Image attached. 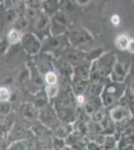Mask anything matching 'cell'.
Listing matches in <instances>:
<instances>
[{
    "label": "cell",
    "instance_id": "cell-1",
    "mask_svg": "<svg viewBox=\"0 0 134 150\" xmlns=\"http://www.w3.org/2000/svg\"><path fill=\"white\" fill-rule=\"evenodd\" d=\"M25 45L27 46V50H31V51H37L38 48V43L32 36H27L25 39Z\"/></svg>",
    "mask_w": 134,
    "mask_h": 150
},
{
    "label": "cell",
    "instance_id": "cell-2",
    "mask_svg": "<svg viewBox=\"0 0 134 150\" xmlns=\"http://www.w3.org/2000/svg\"><path fill=\"white\" fill-rule=\"evenodd\" d=\"M117 46L121 49H124V48H127L130 41H129L128 37L125 35H120L119 37L117 38Z\"/></svg>",
    "mask_w": 134,
    "mask_h": 150
},
{
    "label": "cell",
    "instance_id": "cell-3",
    "mask_svg": "<svg viewBox=\"0 0 134 150\" xmlns=\"http://www.w3.org/2000/svg\"><path fill=\"white\" fill-rule=\"evenodd\" d=\"M20 39V32L16 29H13L12 31H10L9 33V40L12 43H16L17 41Z\"/></svg>",
    "mask_w": 134,
    "mask_h": 150
},
{
    "label": "cell",
    "instance_id": "cell-4",
    "mask_svg": "<svg viewBox=\"0 0 134 150\" xmlns=\"http://www.w3.org/2000/svg\"><path fill=\"white\" fill-rule=\"evenodd\" d=\"M45 80L48 84H50V85H54L56 83V81H57V77H56V75L53 73V72H48L45 76Z\"/></svg>",
    "mask_w": 134,
    "mask_h": 150
},
{
    "label": "cell",
    "instance_id": "cell-5",
    "mask_svg": "<svg viewBox=\"0 0 134 150\" xmlns=\"http://www.w3.org/2000/svg\"><path fill=\"white\" fill-rule=\"evenodd\" d=\"M10 97V93L6 88H0V100L1 101H6L7 99Z\"/></svg>",
    "mask_w": 134,
    "mask_h": 150
},
{
    "label": "cell",
    "instance_id": "cell-6",
    "mask_svg": "<svg viewBox=\"0 0 134 150\" xmlns=\"http://www.w3.org/2000/svg\"><path fill=\"white\" fill-rule=\"evenodd\" d=\"M56 6H57V1L56 0H47V1L45 2V7L47 8V10L51 11L53 9L56 8Z\"/></svg>",
    "mask_w": 134,
    "mask_h": 150
},
{
    "label": "cell",
    "instance_id": "cell-7",
    "mask_svg": "<svg viewBox=\"0 0 134 150\" xmlns=\"http://www.w3.org/2000/svg\"><path fill=\"white\" fill-rule=\"evenodd\" d=\"M46 25V19H44V17H41L39 19V22H38V28L42 29L44 28Z\"/></svg>",
    "mask_w": 134,
    "mask_h": 150
},
{
    "label": "cell",
    "instance_id": "cell-8",
    "mask_svg": "<svg viewBox=\"0 0 134 150\" xmlns=\"http://www.w3.org/2000/svg\"><path fill=\"white\" fill-rule=\"evenodd\" d=\"M76 89L79 91V92H81V91L84 89V85H83V83H82V82H78V83H77V86H76Z\"/></svg>",
    "mask_w": 134,
    "mask_h": 150
},
{
    "label": "cell",
    "instance_id": "cell-9",
    "mask_svg": "<svg viewBox=\"0 0 134 150\" xmlns=\"http://www.w3.org/2000/svg\"><path fill=\"white\" fill-rule=\"evenodd\" d=\"M112 21H113L114 24H118L119 23V17L116 15H114L113 17H112Z\"/></svg>",
    "mask_w": 134,
    "mask_h": 150
}]
</instances>
